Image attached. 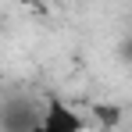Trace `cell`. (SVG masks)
I'll return each mask as SVG.
<instances>
[{
    "label": "cell",
    "mask_w": 132,
    "mask_h": 132,
    "mask_svg": "<svg viewBox=\"0 0 132 132\" xmlns=\"http://www.w3.org/2000/svg\"><path fill=\"white\" fill-rule=\"evenodd\" d=\"M96 118H100V121H104V125H118V121H121V107H118V104H96Z\"/></svg>",
    "instance_id": "3957f363"
},
{
    "label": "cell",
    "mask_w": 132,
    "mask_h": 132,
    "mask_svg": "<svg viewBox=\"0 0 132 132\" xmlns=\"http://www.w3.org/2000/svg\"><path fill=\"white\" fill-rule=\"evenodd\" d=\"M39 118V104L29 100V96H7L0 100V132H32Z\"/></svg>",
    "instance_id": "7a4b0ae2"
},
{
    "label": "cell",
    "mask_w": 132,
    "mask_h": 132,
    "mask_svg": "<svg viewBox=\"0 0 132 132\" xmlns=\"http://www.w3.org/2000/svg\"><path fill=\"white\" fill-rule=\"evenodd\" d=\"M32 132H86V121H82V114L75 107H68L61 96H46Z\"/></svg>",
    "instance_id": "6da1fadb"
}]
</instances>
